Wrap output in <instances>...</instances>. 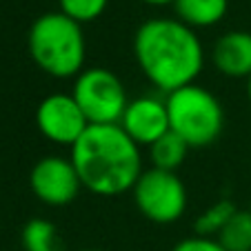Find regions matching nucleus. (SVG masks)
<instances>
[{
  "label": "nucleus",
  "instance_id": "nucleus-5",
  "mask_svg": "<svg viewBox=\"0 0 251 251\" xmlns=\"http://www.w3.org/2000/svg\"><path fill=\"white\" fill-rule=\"evenodd\" d=\"M71 96L89 125H118L129 104L125 82L107 67H85L74 80Z\"/></svg>",
  "mask_w": 251,
  "mask_h": 251
},
{
  "label": "nucleus",
  "instance_id": "nucleus-3",
  "mask_svg": "<svg viewBox=\"0 0 251 251\" xmlns=\"http://www.w3.org/2000/svg\"><path fill=\"white\" fill-rule=\"evenodd\" d=\"M31 60L47 76L67 80L85 69L87 40L82 25L62 11H47L31 23L27 33Z\"/></svg>",
  "mask_w": 251,
  "mask_h": 251
},
{
  "label": "nucleus",
  "instance_id": "nucleus-8",
  "mask_svg": "<svg viewBox=\"0 0 251 251\" xmlns=\"http://www.w3.org/2000/svg\"><path fill=\"white\" fill-rule=\"evenodd\" d=\"M36 127L53 145L74 147L89 129V120L71 94H51L36 107Z\"/></svg>",
  "mask_w": 251,
  "mask_h": 251
},
{
  "label": "nucleus",
  "instance_id": "nucleus-13",
  "mask_svg": "<svg viewBox=\"0 0 251 251\" xmlns=\"http://www.w3.org/2000/svg\"><path fill=\"white\" fill-rule=\"evenodd\" d=\"M187 153H189V145L180 136H176L174 131H167L149 147V160L156 169L176 171L187 160Z\"/></svg>",
  "mask_w": 251,
  "mask_h": 251
},
{
  "label": "nucleus",
  "instance_id": "nucleus-20",
  "mask_svg": "<svg viewBox=\"0 0 251 251\" xmlns=\"http://www.w3.org/2000/svg\"><path fill=\"white\" fill-rule=\"evenodd\" d=\"M82 251H100V249H82Z\"/></svg>",
  "mask_w": 251,
  "mask_h": 251
},
{
  "label": "nucleus",
  "instance_id": "nucleus-19",
  "mask_svg": "<svg viewBox=\"0 0 251 251\" xmlns=\"http://www.w3.org/2000/svg\"><path fill=\"white\" fill-rule=\"evenodd\" d=\"M247 98H249V102H251V76L247 78Z\"/></svg>",
  "mask_w": 251,
  "mask_h": 251
},
{
  "label": "nucleus",
  "instance_id": "nucleus-1",
  "mask_svg": "<svg viewBox=\"0 0 251 251\" xmlns=\"http://www.w3.org/2000/svg\"><path fill=\"white\" fill-rule=\"evenodd\" d=\"M133 58L162 94L196 82L204 67V47L196 29L178 18H149L133 33Z\"/></svg>",
  "mask_w": 251,
  "mask_h": 251
},
{
  "label": "nucleus",
  "instance_id": "nucleus-17",
  "mask_svg": "<svg viewBox=\"0 0 251 251\" xmlns=\"http://www.w3.org/2000/svg\"><path fill=\"white\" fill-rule=\"evenodd\" d=\"M171 251H227L216 238H204V236H191L185 240L176 242Z\"/></svg>",
  "mask_w": 251,
  "mask_h": 251
},
{
  "label": "nucleus",
  "instance_id": "nucleus-6",
  "mask_svg": "<svg viewBox=\"0 0 251 251\" xmlns=\"http://www.w3.org/2000/svg\"><path fill=\"white\" fill-rule=\"evenodd\" d=\"M138 211L156 225H171L185 216L189 196L176 171L145 169L131 189Z\"/></svg>",
  "mask_w": 251,
  "mask_h": 251
},
{
  "label": "nucleus",
  "instance_id": "nucleus-14",
  "mask_svg": "<svg viewBox=\"0 0 251 251\" xmlns=\"http://www.w3.org/2000/svg\"><path fill=\"white\" fill-rule=\"evenodd\" d=\"M216 240L227 251H251V209H236Z\"/></svg>",
  "mask_w": 251,
  "mask_h": 251
},
{
  "label": "nucleus",
  "instance_id": "nucleus-10",
  "mask_svg": "<svg viewBox=\"0 0 251 251\" xmlns=\"http://www.w3.org/2000/svg\"><path fill=\"white\" fill-rule=\"evenodd\" d=\"M213 67L225 78H249L251 76V31L231 29L223 33L211 49Z\"/></svg>",
  "mask_w": 251,
  "mask_h": 251
},
{
  "label": "nucleus",
  "instance_id": "nucleus-18",
  "mask_svg": "<svg viewBox=\"0 0 251 251\" xmlns=\"http://www.w3.org/2000/svg\"><path fill=\"white\" fill-rule=\"evenodd\" d=\"M145 5H151V7H162V5H174L176 0H140Z\"/></svg>",
  "mask_w": 251,
  "mask_h": 251
},
{
  "label": "nucleus",
  "instance_id": "nucleus-2",
  "mask_svg": "<svg viewBox=\"0 0 251 251\" xmlns=\"http://www.w3.org/2000/svg\"><path fill=\"white\" fill-rule=\"evenodd\" d=\"M140 149L120 125H89L69 158L85 189L114 198L131 191L145 171Z\"/></svg>",
  "mask_w": 251,
  "mask_h": 251
},
{
  "label": "nucleus",
  "instance_id": "nucleus-11",
  "mask_svg": "<svg viewBox=\"0 0 251 251\" xmlns=\"http://www.w3.org/2000/svg\"><path fill=\"white\" fill-rule=\"evenodd\" d=\"M176 18L191 29H209L225 20L229 0H176Z\"/></svg>",
  "mask_w": 251,
  "mask_h": 251
},
{
  "label": "nucleus",
  "instance_id": "nucleus-7",
  "mask_svg": "<svg viewBox=\"0 0 251 251\" xmlns=\"http://www.w3.org/2000/svg\"><path fill=\"white\" fill-rule=\"evenodd\" d=\"M29 187L40 202L49 207H65L78 198L82 182L71 158L49 153L31 167Z\"/></svg>",
  "mask_w": 251,
  "mask_h": 251
},
{
  "label": "nucleus",
  "instance_id": "nucleus-15",
  "mask_svg": "<svg viewBox=\"0 0 251 251\" xmlns=\"http://www.w3.org/2000/svg\"><path fill=\"white\" fill-rule=\"evenodd\" d=\"M236 204L231 200H218V202L209 204L202 213L194 223L196 236H204V238H218L220 231L225 229V225L231 220V216L236 213Z\"/></svg>",
  "mask_w": 251,
  "mask_h": 251
},
{
  "label": "nucleus",
  "instance_id": "nucleus-12",
  "mask_svg": "<svg viewBox=\"0 0 251 251\" xmlns=\"http://www.w3.org/2000/svg\"><path fill=\"white\" fill-rule=\"evenodd\" d=\"M25 251H65L58 227L47 218H31L20 233Z\"/></svg>",
  "mask_w": 251,
  "mask_h": 251
},
{
  "label": "nucleus",
  "instance_id": "nucleus-4",
  "mask_svg": "<svg viewBox=\"0 0 251 251\" xmlns=\"http://www.w3.org/2000/svg\"><path fill=\"white\" fill-rule=\"evenodd\" d=\"M169 129L189 145V149L211 147L225 129V109L207 87L191 82L167 94Z\"/></svg>",
  "mask_w": 251,
  "mask_h": 251
},
{
  "label": "nucleus",
  "instance_id": "nucleus-16",
  "mask_svg": "<svg viewBox=\"0 0 251 251\" xmlns=\"http://www.w3.org/2000/svg\"><path fill=\"white\" fill-rule=\"evenodd\" d=\"M58 2H60L62 14L76 20L78 25L98 20L109 7V0H58Z\"/></svg>",
  "mask_w": 251,
  "mask_h": 251
},
{
  "label": "nucleus",
  "instance_id": "nucleus-9",
  "mask_svg": "<svg viewBox=\"0 0 251 251\" xmlns=\"http://www.w3.org/2000/svg\"><path fill=\"white\" fill-rule=\"evenodd\" d=\"M118 125L138 147H151L158 138L171 131L167 102L156 96H140L129 100Z\"/></svg>",
  "mask_w": 251,
  "mask_h": 251
}]
</instances>
